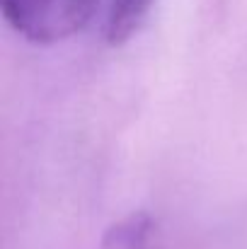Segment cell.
<instances>
[{"label":"cell","instance_id":"6da1fadb","mask_svg":"<svg viewBox=\"0 0 247 249\" xmlns=\"http://www.w3.org/2000/svg\"><path fill=\"white\" fill-rule=\"evenodd\" d=\"M97 0H0L5 22L32 44H58L92 19Z\"/></svg>","mask_w":247,"mask_h":249},{"label":"cell","instance_id":"7a4b0ae2","mask_svg":"<svg viewBox=\"0 0 247 249\" xmlns=\"http://www.w3.org/2000/svg\"><path fill=\"white\" fill-rule=\"evenodd\" d=\"M153 0H109L104 19V39L112 46L129 41L148 19Z\"/></svg>","mask_w":247,"mask_h":249}]
</instances>
